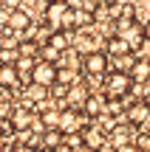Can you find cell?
<instances>
[{
	"label": "cell",
	"instance_id": "1",
	"mask_svg": "<svg viewBox=\"0 0 150 152\" xmlns=\"http://www.w3.org/2000/svg\"><path fill=\"white\" fill-rule=\"evenodd\" d=\"M45 23L51 31H74V6L68 0H51L45 6Z\"/></svg>",
	"mask_w": 150,
	"mask_h": 152
},
{
	"label": "cell",
	"instance_id": "2",
	"mask_svg": "<svg viewBox=\"0 0 150 152\" xmlns=\"http://www.w3.org/2000/svg\"><path fill=\"white\" fill-rule=\"evenodd\" d=\"M88 115L85 110H77V107H62V121H60V132L65 138H74V135H82V130L88 127Z\"/></svg>",
	"mask_w": 150,
	"mask_h": 152
},
{
	"label": "cell",
	"instance_id": "3",
	"mask_svg": "<svg viewBox=\"0 0 150 152\" xmlns=\"http://www.w3.org/2000/svg\"><path fill=\"white\" fill-rule=\"evenodd\" d=\"M133 85L136 82H133V76H130L128 71H111L105 76V93L111 99H125Z\"/></svg>",
	"mask_w": 150,
	"mask_h": 152
},
{
	"label": "cell",
	"instance_id": "4",
	"mask_svg": "<svg viewBox=\"0 0 150 152\" xmlns=\"http://www.w3.org/2000/svg\"><path fill=\"white\" fill-rule=\"evenodd\" d=\"M31 82L40 87H54L57 82H60V65L57 62H45V59H37V65H34L31 71Z\"/></svg>",
	"mask_w": 150,
	"mask_h": 152
},
{
	"label": "cell",
	"instance_id": "5",
	"mask_svg": "<svg viewBox=\"0 0 150 152\" xmlns=\"http://www.w3.org/2000/svg\"><path fill=\"white\" fill-rule=\"evenodd\" d=\"M11 124V132H17V135H26V132L34 130V124H37V115H34L31 107H17L14 115L9 118Z\"/></svg>",
	"mask_w": 150,
	"mask_h": 152
},
{
	"label": "cell",
	"instance_id": "6",
	"mask_svg": "<svg viewBox=\"0 0 150 152\" xmlns=\"http://www.w3.org/2000/svg\"><path fill=\"white\" fill-rule=\"evenodd\" d=\"M82 71L88 76H105L108 73V54L105 51H94V54L82 56Z\"/></svg>",
	"mask_w": 150,
	"mask_h": 152
},
{
	"label": "cell",
	"instance_id": "7",
	"mask_svg": "<svg viewBox=\"0 0 150 152\" xmlns=\"http://www.w3.org/2000/svg\"><path fill=\"white\" fill-rule=\"evenodd\" d=\"M82 147L85 149H102L108 144V138H105V130H102V127H94V124H88L82 130Z\"/></svg>",
	"mask_w": 150,
	"mask_h": 152
},
{
	"label": "cell",
	"instance_id": "8",
	"mask_svg": "<svg viewBox=\"0 0 150 152\" xmlns=\"http://www.w3.org/2000/svg\"><path fill=\"white\" fill-rule=\"evenodd\" d=\"M125 118H128V124H136V127L147 124L150 121V102H145V99H142V102H133L128 107V115H125Z\"/></svg>",
	"mask_w": 150,
	"mask_h": 152
},
{
	"label": "cell",
	"instance_id": "9",
	"mask_svg": "<svg viewBox=\"0 0 150 152\" xmlns=\"http://www.w3.org/2000/svg\"><path fill=\"white\" fill-rule=\"evenodd\" d=\"M105 54L113 56V59H122V56L133 54V48H130L128 39H122V37H111V39H108V45H105Z\"/></svg>",
	"mask_w": 150,
	"mask_h": 152
},
{
	"label": "cell",
	"instance_id": "10",
	"mask_svg": "<svg viewBox=\"0 0 150 152\" xmlns=\"http://www.w3.org/2000/svg\"><path fill=\"white\" fill-rule=\"evenodd\" d=\"M0 87L3 90L20 87V71H17V65H3L0 68Z\"/></svg>",
	"mask_w": 150,
	"mask_h": 152
},
{
	"label": "cell",
	"instance_id": "11",
	"mask_svg": "<svg viewBox=\"0 0 150 152\" xmlns=\"http://www.w3.org/2000/svg\"><path fill=\"white\" fill-rule=\"evenodd\" d=\"M28 26H31V17H28V11H23V9H11V14H9V28L14 34H20V31H28Z\"/></svg>",
	"mask_w": 150,
	"mask_h": 152
},
{
	"label": "cell",
	"instance_id": "12",
	"mask_svg": "<svg viewBox=\"0 0 150 152\" xmlns=\"http://www.w3.org/2000/svg\"><path fill=\"white\" fill-rule=\"evenodd\" d=\"M88 99H91V93H88V85H85V82H77V85L68 87V102H71L74 107H79V104L85 107Z\"/></svg>",
	"mask_w": 150,
	"mask_h": 152
},
{
	"label": "cell",
	"instance_id": "13",
	"mask_svg": "<svg viewBox=\"0 0 150 152\" xmlns=\"http://www.w3.org/2000/svg\"><path fill=\"white\" fill-rule=\"evenodd\" d=\"M130 76H133V82H150V59H145V56H142V59H136L133 62V68H130Z\"/></svg>",
	"mask_w": 150,
	"mask_h": 152
},
{
	"label": "cell",
	"instance_id": "14",
	"mask_svg": "<svg viewBox=\"0 0 150 152\" xmlns=\"http://www.w3.org/2000/svg\"><path fill=\"white\" fill-rule=\"evenodd\" d=\"M60 121H62V110H45V113H40V124L45 130H60Z\"/></svg>",
	"mask_w": 150,
	"mask_h": 152
},
{
	"label": "cell",
	"instance_id": "15",
	"mask_svg": "<svg viewBox=\"0 0 150 152\" xmlns=\"http://www.w3.org/2000/svg\"><path fill=\"white\" fill-rule=\"evenodd\" d=\"M48 45H51V48H57L60 54H65V51H68V45H71V39H68V34H65V31H51Z\"/></svg>",
	"mask_w": 150,
	"mask_h": 152
},
{
	"label": "cell",
	"instance_id": "16",
	"mask_svg": "<svg viewBox=\"0 0 150 152\" xmlns=\"http://www.w3.org/2000/svg\"><path fill=\"white\" fill-rule=\"evenodd\" d=\"M62 138H65V135H62L60 130H45L43 132V147L45 149H57V147H62ZM43 147H40V149H43Z\"/></svg>",
	"mask_w": 150,
	"mask_h": 152
},
{
	"label": "cell",
	"instance_id": "17",
	"mask_svg": "<svg viewBox=\"0 0 150 152\" xmlns=\"http://www.w3.org/2000/svg\"><path fill=\"white\" fill-rule=\"evenodd\" d=\"M102 110H105V102H102V96H91L88 102H85V115H88V118L99 115Z\"/></svg>",
	"mask_w": 150,
	"mask_h": 152
},
{
	"label": "cell",
	"instance_id": "18",
	"mask_svg": "<svg viewBox=\"0 0 150 152\" xmlns=\"http://www.w3.org/2000/svg\"><path fill=\"white\" fill-rule=\"evenodd\" d=\"M48 96H51L48 87H40V85H34V82L26 87V99H31V102H43V99H48Z\"/></svg>",
	"mask_w": 150,
	"mask_h": 152
},
{
	"label": "cell",
	"instance_id": "19",
	"mask_svg": "<svg viewBox=\"0 0 150 152\" xmlns=\"http://www.w3.org/2000/svg\"><path fill=\"white\" fill-rule=\"evenodd\" d=\"M37 54H40V45L34 42V39H23V42H20V56H31V59H34ZM37 59H40V56H37Z\"/></svg>",
	"mask_w": 150,
	"mask_h": 152
},
{
	"label": "cell",
	"instance_id": "20",
	"mask_svg": "<svg viewBox=\"0 0 150 152\" xmlns=\"http://www.w3.org/2000/svg\"><path fill=\"white\" fill-rule=\"evenodd\" d=\"M40 54H43V56H40V59H45V62H60V59H62V54H60V51H57V48H51L48 42H45L43 48H40Z\"/></svg>",
	"mask_w": 150,
	"mask_h": 152
},
{
	"label": "cell",
	"instance_id": "21",
	"mask_svg": "<svg viewBox=\"0 0 150 152\" xmlns=\"http://www.w3.org/2000/svg\"><path fill=\"white\" fill-rule=\"evenodd\" d=\"M60 85H65V87L77 85V71L74 68H60Z\"/></svg>",
	"mask_w": 150,
	"mask_h": 152
},
{
	"label": "cell",
	"instance_id": "22",
	"mask_svg": "<svg viewBox=\"0 0 150 152\" xmlns=\"http://www.w3.org/2000/svg\"><path fill=\"white\" fill-rule=\"evenodd\" d=\"M6 152H37V147H31V144H11Z\"/></svg>",
	"mask_w": 150,
	"mask_h": 152
},
{
	"label": "cell",
	"instance_id": "23",
	"mask_svg": "<svg viewBox=\"0 0 150 152\" xmlns=\"http://www.w3.org/2000/svg\"><path fill=\"white\" fill-rule=\"evenodd\" d=\"M116 152H145V149H142L139 144H125V147H119Z\"/></svg>",
	"mask_w": 150,
	"mask_h": 152
},
{
	"label": "cell",
	"instance_id": "24",
	"mask_svg": "<svg viewBox=\"0 0 150 152\" xmlns=\"http://www.w3.org/2000/svg\"><path fill=\"white\" fill-rule=\"evenodd\" d=\"M139 147L145 149V152L150 149V135H142V138H139Z\"/></svg>",
	"mask_w": 150,
	"mask_h": 152
},
{
	"label": "cell",
	"instance_id": "25",
	"mask_svg": "<svg viewBox=\"0 0 150 152\" xmlns=\"http://www.w3.org/2000/svg\"><path fill=\"white\" fill-rule=\"evenodd\" d=\"M37 152H71V149H68V147H57V149H45V147H43V149H37Z\"/></svg>",
	"mask_w": 150,
	"mask_h": 152
},
{
	"label": "cell",
	"instance_id": "26",
	"mask_svg": "<svg viewBox=\"0 0 150 152\" xmlns=\"http://www.w3.org/2000/svg\"><path fill=\"white\" fill-rule=\"evenodd\" d=\"M9 149V144H6V135H0V152H6Z\"/></svg>",
	"mask_w": 150,
	"mask_h": 152
},
{
	"label": "cell",
	"instance_id": "27",
	"mask_svg": "<svg viewBox=\"0 0 150 152\" xmlns=\"http://www.w3.org/2000/svg\"><path fill=\"white\" fill-rule=\"evenodd\" d=\"M145 39H147V42H150V20L145 23Z\"/></svg>",
	"mask_w": 150,
	"mask_h": 152
}]
</instances>
